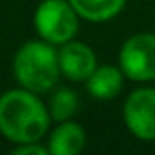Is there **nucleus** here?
I'll use <instances>...</instances> for the list:
<instances>
[{"instance_id": "f257e3e1", "label": "nucleus", "mask_w": 155, "mask_h": 155, "mask_svg": "<svg viewBox=\"0 0 155 155\" xmlns=\"http://www.w3.org/2000/svg\"><path fill=\"white\" fill-rule=\"evenodd\" d=\"M49 108L28 88H12L0 96V134L12 143L39 141L49 130Z\"/></svg>"}, {"instance_id": "f03ea898", "label": "nucleus", "mask_w": 155, "mask_h": 155, "mask_svg": "<svg viewBox=\"0 0 155 155\" xmlns=\"http://www.w3.org/2000/svg\"><path fill=\"white\" fill-rule=\"evenodd\" d=\"M61 75L59 51L53 43L45 41H26L14 57V77L22 88L43 94L57 84Z\"/></svg>"}, {"instance_id": "7ed1b4c3", "label": "nucleus", "mask_w": 155, "mask_h": 155, "mask_svg": "<svg viewBox=\"0 0 155 155\" xmlns=\"http://www.w3.org/2000/svg\"><path fill=\"white\" fill-rule=\"evenodd\" d=\"M34 26L41 39L63 45L79 30V14L69 0H41L34 14Z\"/></svg>"}, {"instance_id": "20e7f679", "label": "nucleus", "mask_w": 155, "mask_h": 155, "mask_svg": "<svg viewBox=\"0 0 155 155\" xmlns=\"http://www.w3.org/2000/svg\"><path fill=\"white\" fill-rule=\"evenodd\" d=\"M120 69L132 81H155V34H136L120 49Z\"/></svg>"}, {"instance_id": "39448f33", "label": "nucleus", "mask_w": 155, "mask_h": 155, "mask_svg": "<svg viewBox=\"0 0 155 155\" xmlns=\"http://www.w3.org/2000/svg\"><path fill=\"white\" fill-rule=\"evenodd\" d=\"M124 122L136 137L155 140V88H137L126 98Z\"/></svg>"}, {"instance_id": "423d86ee", "label": "nucleus", "mask_w": 155, "mask_h": 155, "mask_svg": "<svg viewBox=\"0 0 155 155\" xmlns=\"http://www.w3.org/2000/svg\"><path fill=\"white\" fill-rule=\"evenodd\" d=\"M96 55L87 43L81 41H67L59 49V69L61 75H65L69 81H87L94 73Z\"/></svg>"}, {"instance_id": "0eeeda50", "label": "nucleus", "mask_w": 155, "mask_h": 155, "mask_svg": "<svg viewBox=\"0 0 155 155\" xmlns=\"http://www.w3.org/2000/svg\"><path fill=\"white\" fill-rule=\"evenodd\" d=\"M84 143H87V134L77 122L65 120L59 122L55 130L49 136V153L53 155H77L83 151Z\"/></svg>"}, {"instance_id": "6e6552de", "label": "nucleus", "mask_w": 155, "mask_h": 155, "mask_svg": "<svg viewBox=\"0 0 155 155\" xmlns=\"http://www.w3.org/2000/svg\"><path fill=\"white\" fill-rule=\"evenodd\" d=\"M124 77L126 75L120 67L102 65V67H96L94 73L87 79V88L94 98L110 100L120 94L122 87H124Z\"/></svg>"}, {"instance_id": "1a4fd4ad", "label": "nucleus", "mask_w": 155, "mask_h": 155, "mask_svg": "<svg viewBox=\"0 0 155 155\" xmlns=\"http://www.w3.org/2000/svg\"><path fill=\"white\" fill-rule=\"evenodd\" d=\"M81 18L88 22H106L118 16L126 0H69Z\"/></svg>"}, {"instance_id": "9d476101", "label": "nucleus", "mask_w": 155, "mask_h": 155, "mask_svg": "<svg viewBox=\"0 0 155 155\" xmlns=\"http://www.w3.org/2000/svg\"><path fill=\"white\" fill-rule=\"evenodd\" d=\"M79 108V96L73 88H57L49 100V116L57 122L71 120V116Z\"/></svg>"}, {"instance_id": "9b49d317", "label": "nucleus", "mask_w": 155, "mask_h": 155, "mask_svg": "<svg viewBox=\"0 0 155 155\" xmlns=\"http://www.w3.org/2000/svg\"><path fill=\"white\" fill-rule=\"evenodd\" d=\"M12 153L14 155H45L49 153V147H43L38 141H28V143H16Z\"/></svg>"}]
</instances>
